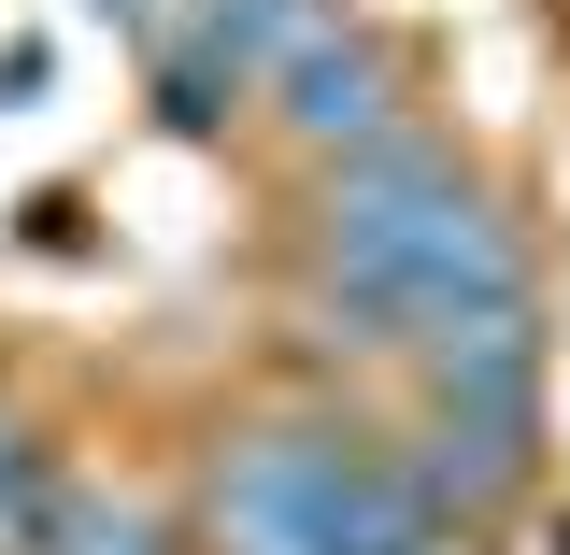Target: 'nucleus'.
<instances>
[{
  "label": "nucleus",
  "mask_w": 570,
  "mask_h": 555,
  "mask_svg": "<svg viewBox=\"0 0 570 555\" xmlns=\"http://www.w3.org/2000/svg\"><path fill=\"white\" fill-rule=\"evenodd\" d=\"M285 100H299V129L314 142H385V71H371V43H343V29H314L299 58H285Z\"/></svg>",
  "instance_id": "nucleus-1"
},
{
  "label": "nucleus",
  "mask_w": 570,
  "mask_h": 555,
  "mask_svg": "<svg viewBox=\"0 0 570 555\" xmlns=\"http://www.w3.org/2000/svg\"><path fill=\"white\" fill-rule=\"evenodd\" d=\"M14 555H157V527H142L129 498L58 485V470H43V498H29V542H14Z\"/></svg>",
  "instance_id": "nucleus-2"
},
{
  "label": "nucleus",
  "mask_w": 570,
  "mask_h": 555,
  "mask_svg": "<svg viewBox=\"0 0 570 555\" xmlns=\"http://www.w3.org/2000/svg\"><path fill=\"white\" fill-rule=\"evenodd\" d=\"M29 498H43V470H29V456H14V427H0V555L29 542Z\"/></svg>",
  "instance_id": "nucleus-3"
}]
</instances>
